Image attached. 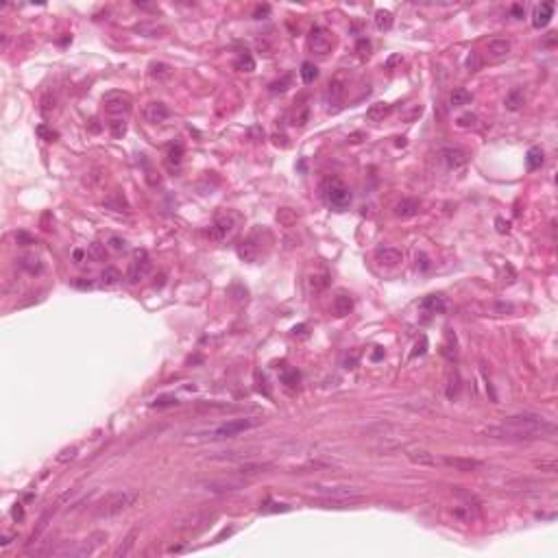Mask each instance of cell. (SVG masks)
<instances>
[{
  "label": "cell",
  "instance_id": "1",
  "mask_svg": "<svg viewBox=\"0 0 558 558\" xmlns=\"http://www.w3.org/2000/svg\"><path fill=\"white\" fill-rule=\"evenodd\" d=\"M137 499H140V493L133 491V488H120V491H112V493H107L100 501H96V504H94V515L100 517V519H103V517H116V515L129 511V508L133 506Z\"/></svg>",
  "mask_w": 558,
  "mask_h": 558
},
{
  "label": "cell",
  "instance_id": "2",
  "mask_svg": "<svg viewBox=\"0 0 558 558\" xmlns=\"http://www.w3.org/2000/svg\"><path fill=\"white\" fill-rule=\"evenodd\" d=\"M321 192H323V198L329 208L342 212L344 208H349L351 203V190L344 185V181L340 177H327L325 181L321 185Z\"/></svg>",
  "mask_w": 558,
  "mask_h": 558
},
{
  "label": "cell",
  "instance_id": "3",
  "mask_svg": "<svg viewBox=\"0 0 558 558\" xmlns=\"http://www.w3.org/2000/svg\"><path fill=\"white\" fill-rule=\"evenodd\" d=\"M262 423H264V419H262V417L231 419V421L220 423V425H216L214 430H210V432H205V434H208V438H214V440L233 438V436H238V434H244V432H249L253 428H258V425H262Z\"/></svg>",
  "mask_w": 558,
  "mask_h": 558
},
{
  "label": "cell",
  "instance_id": "4",
  "mask_svg": "<svg viewBox=\"0 0 558 558\" xmlns=\"http://www.w3.org/2000/svg\"><path fill=\"white\" fill-rule=\"evenodd\" d=\"M484 434L488 438H499V440H536V438H541L536 432L519 428V425H513V423L491 425V428H484Z\"/></svg>",
  "mask_w": 558,
  "mask_h": 558
},
{
  "label": "cell",
  "instance_id": "5",
  "mask_svg": "<svg viewBox=\"0 0 558 558\" xmlns=\"http://www.w3.org/2000/svg\"><path fill=\"white\" fill-rule=\"evenodd\" d=\"M308 48L314 55H319V57H325V55L334 48L332 31L325 29V26H321V24L312 26V31H310V35H308Z\"/></svg>",
  "mask_w": 558,
  "mask_h": 558
},
{
  "label": "cell",
  "instance_id": "6",
  "mask_svg": "<svg viewBox=\"0 0 558 558\" xmlns=\"http://www.w3.org/2000/svg\"><path fill=\"white\" fill-rule=\"evenodd\" d=\"M103 105L109 118H127L131 114V98L125 92H109L103 98Z\"/></svg>",
  "mask_w": 558,
  "mask_h": 558
},
{
  "label": "cell",
  "instance_id": "7",
  "mask_svg": "<svg viewBox=\"0 0 558 558\" xmlns=\"http://www.w3.org/2000/svg\"><path fill=\"white\" fill-rule=\"evenodd\" d=\"M312 488L323 497L332 499H358L362 495L360 486H347V484H312Z\"/></svg>",
  "mask_w": 558,
  "mask_h": 558
},
{
  "label": "cell",
  "instance_id": "8",
  "mask_svg": "<svg viewBox=\"0 0 558 558\" xmlns=\"http://www.w3.org/2000/svg\"><path fill=\"white\" fill-rule=\"evenodd\" d=\"M262 229H253L249 236H246L244 240H242V244L238 246V256L242 258V260H246V262H258L260 260V256H262Z\"/></svg>",
  "mask_w": 558,
  "mask_h": 558
},
{
  "label": "cell",
  "instance_id": "9",
  "mask_svg": "<svg viewBox=\"0 0 558 558\" xmlns=\"http://www.w3.org/2000/svg\"><path fill=\"white\" fill-rule=\"evenodd\" d=\"M150 271V258L148 253L144 249H137L133 253V260H131V266H129V273H127V279L131 284H137L140 279H144Z\"/></svg>",
  "mask_w": 558,
  "mask_h": 558
},
{
  "label": "cell",
  "instance_id": "10",
  "mask_svg": "<svg viewBox=\"0 0 558 558\" xmlns=\"http://www.w3.org/2000/svg\"><path fill=\"white\" fill-rule=\"evenodd\" d=\"M244 484H246V478H242V475H238V478H214L203 482V486L212 493H233L244 488Z\"/></svg>",
  "mask_w": 558,
  "mask_h": 558
},
{
  "label": "cell",
  "instance_id": "11",
  "mask_svg": "<svg viewBox=\"0 0 558 558\" xmlns=\"http://www.w3.org/2000/svg\"><path fill=\"white\" fill-rule=\"evenodd\" d=\"M233 229H236V223H233V218L227 216V214H220V216H216L214 225L210 227L208 236L214 238V240H223V238H227V236H231Z\"/></svg>",
  "mask_w": 558,
  "mask_h": 558
},
{
  "label": "cell",
  "instance_id": "12",
  "mask_svg": "<svg viewBox=\"0 0 558 558\" xmlns=\"http://www.w3.org/2000/svg\"><path fill=\"white\" fill-rule=\"evenodd\" d=\"M144 118H146V122H150V125H162V122H166L170 118V109H168V105H164V103L153 100L144 107Z\"/></svg>",
  "mask_w": 558,
  "mask_h": 558
},
{
  "label": "cell",
  "instance_id": "13",
  "mask_svg": "<svg viewBox=\"0 0 558 558\" xmlns=\"http://www.w3.org/2000/svg\"><path fill=\"white\" fill-rule=\"evenodd\" d=\"M347 85H349V74L347 72H338V74H334L332 81H329V85H327V96H329V100L332 103H338L344 92H347Z\"/></svg>",
  "mask_w": 558,
  "mask_h": 558
},
{
  "label": "cell",
  "instance_id": "14",
  "mask_svg": "<svg viewBox=\"0 0 558 558\" xmlns=\"http://www.w3.org/2000/svg\"><path fill=\"white\" fill-rule=\"evenodd\" d=\"M473 310H480V314H491V316H506V314H517V306L506 301H495V303H480L473 306Z\"/></svg>",
  "mask_w": 558,
  "mask_h": 558
},
{
  "label": "cell",
  "instance_id": "15",
  "mask_svg": "<svg viewBox=\"0 0 558 558\" xmlns=\"http://www.w3.org/2000/svg\"><path fill=\"white\" fill-rule=\"evenodd\" d=\"M375 260L384 266H397L403 262V253L395 246H380V249H375Z\"/></svg>",
  "mask_w": 558,
  "mask_h": 558
},
{
  "label": "cell",
  "instance_id": "16",
  "mask_svg": "<svg viewBox=\"0 0 558 558\" xmlns=\"http://www.w3.org/2000/svg\"><path fill=\"white\" fill-rule=\"evenodd\" d=\"M440 160L447 164V168H460L467 164V153L463 148H453V146H447L440 150Z\"/></svg>",
  "mask_w": 558,
  "mask_h": 558
},
{
  "label": "cell",
  "instance_id": "17",
  "mask_svg": "<svg viewBox=\"0 0 558 558\" xmlns=\"http://www.w3.org/2000/svg\"><path fill=\"white\" fill-rule=\"evenodd\" d=\"M419 210H421V203H419L417 198H401V201L392 208V214L397 218H412L419 214Z\"/></svg>",
  "mask_w": 558,
  "mask_h": 558
},
{
  "label": "cell",
  "instance_id": "18",
  "mask_svg": "<svg viewBox=\"0 0 558 558\" xmlns=\"http://www.w3.org/2000/svg\"><path fill=\"white\" fill-rule=\"evenodd\" d=\"M511 48L513 46L508 39H493V42H488V46H486V55L491 61H499L511 55Z\"/></svg>",
  "mask_w": 558,
  "mask_h": 558
},
{
  "label": "cell",
  "instance_id": "19",
  "mask_svg": "<svg viewBox=\"0 0 558 558\" xmlns=\"http://www.w3.org/2000/svg\"><path fill=\"white\" fill-rule=\"evenodd\" d=\"M443 465L447 467H451V469H456V471H475V469H480L482 463L480 460H473V458H458V456H447L440 460Z\"/></svg>",
  "mask_w": 558,
  "mask_h": 558
},
{
  "label": "cell",
  "instance_id": "20",
  "mask_svg": "<svg viewBox=\"0 0 558 558\" xmlns=\"http://www.w3.org/2000/svg\"><path fill=\"white\" fill-rule=\"evenodd\" d=\"M408 460L412 465H419V467H436L440 465V460L434 456L432 451H425V449H412L408 451Z\"/></svg>",
  "mask_w": 558,
  "mask_h": 558
},
{
  "label": "cell",
  "instance_id": "21",
  "mask_svg": "<svg viewBox=\"0 0 558 558\" xmlns=\"http://www.w3.org/2000/svg\"><path fill=\"white\" fill-rule=\"evenodd\" d=\"M554 3L552 0H547V3H543L541 7H536V11H534V20H532V24L536 26V29H543V26H547L549 24V20H552L554 16Z\"/></svg>",
  "mask_w": 558,
  "mask_h": 558
},
{
  "label": "cell",
  "instance_id": "22",
  "mask_svg": "<svg viewBox=\"0 0 558 558\" xmlns=\"http://www.w3.org/2000/svg\"><path fill=\"white\" fill-rule=\"evenodd\" d=\"M273 469V465L271 463H244V465H240L238 467V475H242V478H253V475H260V473H268Z\"/></svg>",
  "mask_w": 558,
  "mask_h": 558
},
{
  "label": "cell",
  "instance_id": "23",
  "mask_svg": "<svg viewBox=\"0 0 558 558\" xmlns=\"http://www.w3.org/2000/svg\"><path fill=\"white\" fill-rule=\"evenodd\" d=\"M332 310L336 316H347L351 310H353V299L349 297L347 292H340L334 297V303H332Z\"/></svg>",
  "mask_w": 558,
  "mask_h": 558
},
{
  "label": "cell",
  "instance_id": "24",
  "mask_svg": "<svg viewBox=\"0 0 558 558\" xmlns=\"http://www.w3.org/2000/svg\"><path fill=\"white\" fill-rule=\"evenodd\" d=\"M390 114H392V105H388V103H375V105H371L367 109V118L371 122H382Z\"/></svg>",
  "mask_w": 558,
  "mask_h": 558
},
{
  "label": "cell",
  "instance_id": "25",
  "mask_svg": "<svg viewBox=\"0 0 558 558\" xmlns=\"http://www.w3.org/2000/svg\"><path fill=\"white\" fill-rule=\"evenodd\" d=\"M421 310L425 314H440V312H445V301H443V297H438V294H430V297H425L421 301Z\"/></svg>",
  "mask_w": 558,
  "mask_h": 558
},
{
  "label": "cell",
  "instance_id": "26",
  "mask_svg": "<svg viewBox=\"0 0 558 558\" xmlns=\"http://www.w3.org/2000/svg\"><path fill=\"white\" fill-rule=\"evenodd\" d=\"M105 208L114 210V212H129V201L125 198L122 192H112V194L105 198Z\"/></svg>",
  "mask_w": 558,
  "mask_h": 558
},
{
  "label": "cell",
  "instance_id": "27",
  "mask_svg": "<svg viewBox=\"0 0 558 558\" xmlns=\"http://www.w3.org/2000/svg\"><path fill=\"white\" fill-rule=\"evenodd\" d=\"M233 66H236V70H240V72H253L256 70V59H253V55L249 50H242L236 57V61H233Z\"/></svg>",
  "mask_w": 558,
  "mask_h": 558
},
{
  "label": "cell",
  "instance_id": "28",
  "mask_svg": "<svg viewBox=\"0 0 558 558\" xmlns=\"http://www.w3.org/2000/svg\"><path fill=\"white\" fill-rule=\"evenodd\" d=\"M523 103H526V94H523V89L515 87V89H511V92H508L504 105H506V109H511V112H517V109H519Z\"/></svg>",
  "mask_w": 558,
  "mask_h": 558
},
{
  "label": "cell",
  "instance_id": "29",
  "mask_svg": "<svg viewBox=\"0 0 558 558\" xmlns=\"http://www.w3.org/2000/svg\"><path fill=\"white\" fill-rule=\"evenodd\" d=\"M543 162H545V155H543V150L539 146H532L526 153V164H528V170H539L543 166Z\"/></svg>",
  "mask_w": 558,
  "mask_h": 558
},
{
  "label": "cell",
  "instance_id": "30",
  "mask_svg": "<svg viewBox=\"0 0 558 558\" xmlns=\"http://www.w3.org/2000/svg\"><path fill=\"white\" fill-rule=\"evenodd\" d=\"M120 279H122V275H120L118 268H114V266H107L105 271H103V275H100L103 286H107V288L118 286V284H120Z\"/></svg>",
  "mask_w": 558,
  "mask_h": 558
},
{
  "label": "cell",
  "instance_id": "31",
  "mask_svg": "<svg viewBox=\"0 0 558 558\" xmlns=\"http://www.w3.org/2000/svg\"><path fill=\"white\" fill-rule=\"evenodd\" d=\"M473 100V96H471V92H467V89H453L451 92V96H449V103L453 107H463V105H469V103Z\"/></svg>",
  "mask_w": 558,
  "mask_h": 558
},
{
  "label": "cell",
  "instance_id": "32",
  "mask_svg": "<svg viewBox=\"0 0 558 558\" xmlns=\"http://www.w3.org/2000/svg\"><path fill=\"white\" fill-rule=\"evenodd\" d=\"M137 534H140V532H137V530H131V532H129V534L125 536V541H122V543H120V547L116 549V558H120V556H127V554L131 552V549H133V545H135V539H137Z\"/></svg>",
  "mask_w": 558,
  "mask_h": 558
},
{
  "label": "cell",
  "instance_id": "33",
  "mask_svg": "<svg viewBox=\"0 0 558 558\" xmlns=\"http://www.w3.org/2000/svg\"><path fill=\"white\" fill-rule=\"evenodd\" d=\"M316 77H319V68H316L312 61H306V64L301 66V79H303V83H314Z\"/></svg>",
  "mask_w": 558,
  "mask_h": 558
},
{
  "label": "cell",
  "instance_id": "34",
  "mask_svg": "<svg viewBox=\"0 0 558 558\" xmlns=\"http://www.w3.org/2000/svg\"><path fill=\"white\" fill-rule=\"evenodd\" d=\"M308 118H310V107L308 105H297V109H294V114H292V125L294 127H306Z\"/></svg>",
  "mask_w": 558,
  "mask_h": 558
},
{
  "label": "cell",
  "instance_id": "35",
  "mask_svg": "<svg viewBox=\"0 0 558 558\" xmlns=\"http://www.w3.org/2000/svg\"><path fill=\"white\" fill-rule=\"evenodd\" d=\"M277 220H279V225H284V227H292V225L299 220V216L294 214L290 208H281V210L277 212Z\"/></svg>",
  "mask_w": 558,
  "mask_h": 558
},
{
  "label": "cell",
  "instance_id": "36",
  "mask_svg": "<svg viewBox=\"0 0 558 558\" xmlns=\"http://www.w3.org/2000/svg\"><path fill=\"white\" fill-rule=\"evenodd\" d=\"M375 24H377V29H380V31H388L390 26H392V13L380 9V11L375 13Z\"/></svg>",
  "mask_w": 558,
  "mask_h": 558
},
{
  "label": "cell",
  "instance_id": "37",
  "mask_svg": "<svg viewBox=\"0 0 558 558\" xmlns=\"http://www.w3.org/2000/svg\"><path fill=\"white\" fill-rule=\"evenodd\" d=\"M20 264H22V268H26L29 273H39V271H42V262H39L37 256H24L22 260H20Z\"/></svg>",
  "mask_w": 558,
  "mask_h": 558
},
{
  "label": "cell",
  "instance_id": "38",
  "mask_svg": "<svg viewBox=\"0 0 558 558\" xmlns=\"http://www.w3.org/2000/svg\"><path fill=\"white\" fill-rule=\"evenodd\" d=\"M109 131H112L114 137H122L127 133V122L125 118H112L109 120Z\"/></svg>",
  "mask_w": 558,
  "mask_h": 558
},
{
  "label": "cell",
  "instance_id": "39",
  "mask_svg": "<svg viewBox=\"0 0 558 558\" xmlns=\"http://www.w3.org/2000/svg\"><path fill=\"white\" fill-rule=\"evenodd\" d=\"M181 160H183V144H175V146L168 150V164H170V166H172V164L179 166Z\"/></svg>",
  "mask_w": 558,
  "mask_h": 558
},
{
  "label": "cell",
  "instance_id": "40",
  "mask_svg": "<svg viewBox=\"0 0 558 558\" xmlns=\"http://www.w3.org/2000/svg\"><path fill=\"white\" fill-rule=\"evenodd\" d=\"M358 362H360V349H351L349 353L344 356L342 367H344V369H356V367H358Z\"/></svg>",
  "mask_w": 558,
  "mask_h": 558
},
{
  "label": "cell",
  "instance_id": "41",
  "mask_svg": "<svg viewBox=\"0 0 558 558\" xmlns=\"http://www.w3.org/2000/svg\"><path fill=\"white\" fill-rule=\"evenodd\" d=\"M329 284V277L327 275H314L312 281H310V288H312L314 292H321V290H325Z\"/></svg>",
  "mask_w": 558,
  "mask_h": 558
},
{
  "label": "cell",
  "instance_id": "42",
  "mask_svg": "<svg viewBox=\"0 0 558 558\" xmlns=\"http://www.w3.org/2000/svg\"><path fill=\"white\" fill-rule=\"evenodd\" d=\"M150 77H155V79L170 77V66H166V64H150Z\"/></svg>",
  "mask_w": 558,
  "mask_h": 558
},
{
  "label": "cell",
  "instance_id": "43",
  "mask_svg": "<svg viewBox=\"0 0 558 558\" xmlns=\"http://www.w3.org/2000/svg\"><path fill=\"white\" fill-rule=\"evenodd\" d=\"M290 81H292V77H290V74H286L284 79H279V81H275V83H271V92H273V94H277V92H279V94H281V92H286L288 85H290Z\"/></svg>",
  "mask_w": 558,
  "mask_h": 558
},
{
  "label": "cell",
  "instance_id": "44",
  "mask_svg": "<svg viewBox=\"0 0 558 558\" xmlns=\"http://www.w3.org/2000/svg\"><path fill=\"white\" fill-rule=\"evenodd\" d=\"M475 122H478V116H475V114H463L456 120V125L460 129H469V127H475Z\"/></svg>",
  "mask_w": 558,
  "mask_h": 558
},
{
  "label": "cell",
  "instance_id": "45",
  "mask_svg": "<svg viewBox=\"0 0 558 558\" xmlns=\"http://www.w3.org/2000/svg\"><path fill=\"white\" fill-rule=\"evenodd\" d=\"M299 371H294V369H290V371H286L284 375H281V382L286 384V386H294V384L299 382Z\"/></svg>",
  "mask_w": 558,
  "mask_h": 558
},
{
  "label": "cell",
  "instance_id": "46",
  "mask_svg": "<svg viewBox=\"0 0 558 558\" xmlns=\"http://www.w3.org/2000/svg\"><path fill=\"white\" fill-rule=\"evenodd\" d=\"M356 50H358V55H360V57H369V53H371V42H369V39H358Z\"/></svg>",
  "mask_w": 558,
  "mask_h": 558
},
{
  "label": "cell",
  "instance_id": "47",
  "mask_svg": "<svg viewBox=\"0 0 558 558\" xmlns=\"http://www.w3.org/2000/svg\"><path fill=\"white\" fill-rule=\"evenodd\" d=\"M109 246H112L114 251H125L127 249V240L125 238H118V236H112V238H109Z\"/></svg>",
  "mask_w": 558,
  "mask_h": 558
},
{
  "label": "cell",
  "instance_id": "48",
  "mask_svg": "<svg viewBox=\"0 0 558 558\" xmlns=\"http://www.w3.org/2000/svg\"><path fill=\"white\" fill-rule=\"evenodd\" d=\"M277 511H279V513H286L288 506H286V504H266V506L260 508V513H264V515H266V513H277Z\"/></svg>",
  "mask_w": 558,
  "mask_h": 558
},
{
  "label": "cell",
  "instance_id": "49",
  "mask_svg": "<svg viewBox=\"0 0 558 558\" xmlns=\"http://www.w3.org/2000/svg\"><path fill=\"white\" fill-rule=\"evenodd\" d=\"M536 469H541V471H547V473H556L558 471V465H556V460H549V463H536Z\"/></svg>",
  "mask_w": 558,
  "mask_h": 558
},
{
  "label": "cell",
  "instance_id": "50",
  "mask_svg": "<svg viewBox=\"0 0 558 558\" xmlns=\"http://www.w3.org/2000/svg\"><path fill=\"white\" fill-rule=\"evenodd\" d=\"M268 13H271V7H268V5H258L256 11H253V18H256V20H262L264 16H268Z\"/></svg>",
  "mask_w": 558,
  "mask_h": 558
},
{
  "label": "cell",
  "instance_id": "51",
  "mask_svg": "<svg viewBox=\"0 0 558 558\" xmlns=\"http://www.w3.org/2000/svg\"><path fill=\"white\" fill-rule=\"evenodd\" d=\"M175 403H177L175 397H160V399H155V401H153L155 408H164V405H175Z\"/></svg>",
  "mask_w": 558,
  "mask_h": 558
},
{
  "label": "cell",
  "instance_id": "52",
  "mask_svg": "<svg viewBox=\"0 0 558 558\" xmlns=\"http://www.w3.org/2000/svg\"><path fill=\"white\" fill-rule=\"evenodd\" d=\"M37 133L42 135V137H46L48 142H55V140H57V133H55V131H48L46 127H37Z\"/></svg>",
  "mask_w": 558,
  "mask_h": 558
},
{
  "label": "cell",
  "instance_id": "53",
  "mask_svg": "<svg viewBox=\"0 0 558 558\" xmlns=\"http://www.w3.org/2000/svg\"><path fill=\"white\" fill-rule=\"evenodd\" d=\"M89 251H92V256H94L96 260H103V258H105V249H103L100 244H96V242L89 246Z\"/></svg>",
  "mask_w": 558,
  "mask_h": 558
},
{
  "label": "cell",
  "instance_id": "54",
  "mask_svg": "<svg viewBox=\"0 0 558 558\" xmlns=\"http://www.w3.org/2000/svg\"><path fill=\"white\" fill-rule=\"evenodd\" d=\"M467 66H469V70H471V72L478 70V68H480V59H478V55H473V53H471V57L467 59Z\"/></svg>",
  "mask_w": 558,
  "mask_h": 558
},
{
  "label": "cell",
  "instance_id": "55",
  "mask_svg": "<svg viewBox=\"0 0 558 558\" xmlns=\"http://www.w3.org/2000/svg\"><path fill=\"white\" fill-rule=\"evenodd\" d=\"M72 286H74V288H81V290H87V288H92V281H89V279L85 281L83 277H81V279H74Z\"/></svg>",
  "mask_w": 558,
  "mask_h": 558
},
{
  "label": "cell",
  "instance_id": "56",
  "mask_svg": "<svg viewBox=\"0 0 558 558\" xmlns=\"http://www.w3.org/2000/svg\"><path fill=\"white\" fill-rule=\"evenodd\" d=\"M497 231L499 233H508V231H511V223L504 220V218H497Z\"/></svg>",
  "mask_w": 558,
  "mask_h": 558
},
{
  "label": "cell",
  "instance_id": "57",
  "mask_svg": "<svg viewBox=\"0 0 558 558\" xmlns=\"http://www.w3.org/2000/svg\"><path fill=\"white\" fill-rule=\"evenodd\" d=\"M425 344H428V340H425V336H421V344H419V342L415 344V353H412V356L423 353V351H425Z\"/></svg>",
  "mask_w": 558,
  "mask_h": 558
},
{
  "label": "cell",
  "instance_id": "58",
  "mask_svg": "<svg viewBox=\"0 0 558 558\" xmlns=\"http://www.w3.org/2000/svg\"><path fill=\"white\" fill-rule=\"evenodd\" d=\"M74 453H77V447H72V449H66L64 456H59V463H66L68 458H74Z\"/></svg>",
  "mask_w": 558,
  "mask_h": 558
},
{
  "label": "cell",
  "instance_id": "59",
  "mask_svg": "<svg viewBox=\"0 0 558 558\" xmlns=\"http://www.w3.org/2000/svg\"><path fill=\"white\" fill-rule=\"evenodd\" d=\"M16 240H18V242H26V244H31V242H33V238L29 236V233H24V231H20L18 236H16Z\"/></svg>",
  "mask_w": 558,
  "mask_h": 558
},
{
  "label": "cell",
  "instance_id": "60",
  "mask_svg": "<svg viewBox=\"0 0 558 558\" xmlns=\"http://www.w3.org/2000/svg\"><path fill=\"white\" fill-rule=\"evenodd\" d=\"M523 13H526V11H523L521 5H513V16L515 18H523Z\"/></svg>",
  "mask_w": 558,
  "mask_h": 558
},
{
  "label": "cell",
  "instance_id": "61",
  "mask_svg": "<svg viewBox=\"0 0 558 558\" xmlns=\"http://www.w3.org/2000/svg\"><path fill=\"white\" fill-rule=\"evenodd\" d=\"M417 260H421V268H423V271H428V268H430V260H428V256H423V253H421V256H417Z\"/></svg>",
  "mask_w": 558,
  "mask_h": 558
},
{
  "label": "cell",
  "instance_id": "62",
  "mask_svg": "<svg viewBox=\"0 0 558 558\" xmlns=\"http://www.w3.org/2000/svg\"><path fill=\"white\" fill-rule=\"evenodd\" d=\"M22 517H24V511H22V506L18 504L16 508H13V519H22Z\"/></svg>",
  "mask_w": 558,
  "mask_h": 558
},
{
  "label": "cell",
  "instance_id": "63",
  "mask_svg": "<svg viewBox=\"0 0 558 558\" xmlns=\"http://www.w3.org/2000/svg\"><path fill=\"white\" fill-rule=\"evenodd\" d=\"M382 356H384V349H382V347H377V351L373 353V360H380Z\"/></svg>",
  "mask_w": 558,
  "mask_h": 558
},
{
  "label": "cell",
  "instance_id": "64",
  "mask_svg": "<svg viewBox=\"0 0 558 558\" xmlns=\"http://www.w3.org/2000/svg\"><path fill=\"white\" fill-rule=\"evenodd\" d=\"M399 59H401V57H392V59L388 61V68H392V66H395V64H397V61H399Z\"/></svg>",
  "mask_w": 558,
  "mask_h": 558
}]
</instances>
